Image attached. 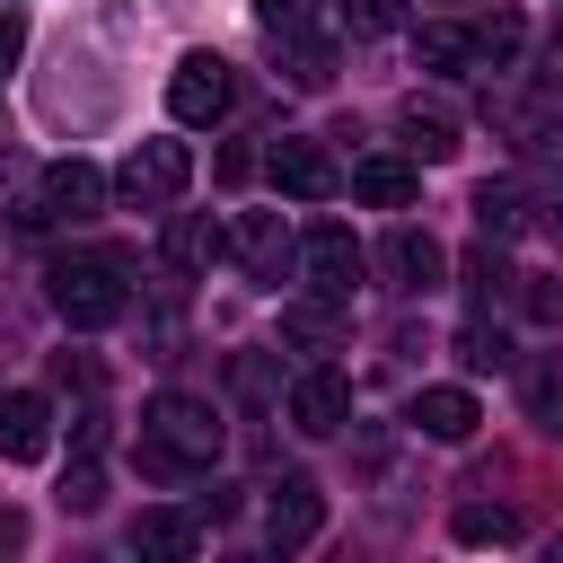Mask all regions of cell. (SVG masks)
I'll return each mask as SVG.
<instances>
[{
  "instance_id": "6da1fadb",
  "label": "cell",
  "mask_w": 563,
  "mask_h": 563,
  "mask_svg": "<svg viewBox=\"0 0 563 563\" xmlns=\"http://www.w3.org/2000/svg\"><path fill=\"white\" fill-rule=\"evenodd\" d=\"M220 440H229V422H220L202 396H158V405L141 413V466H150V475H194V466L220 457Z\"/></svg>"
},
{
  "instance_id": "7a4b0ae2",
  "label": "cell",
  "mask_w": 563,
  "mask_h": 563,
  "mask_svg": "<svg viewBox=\"0 0 563 563\" xmlns=\"http://www.w3.org/2000/svg\"><path fill=\"white\" fill-rule=\"evenodd\" d=\"M44 299L62 308V325H114L123 308H132V290H123V255H62L53 273H44Z\"/></svg>"
},
{
  "instance_id": "3957f363",
  "label": "cell",
  "mask_w": 563,
  "mask_h": 563,
  "mask_svg": "<svg viewBox=\"0 0 563 563\" xmlns=\"http://www.w3.org/2000/svg\"><path fill=\"white\" fill-rule=\"evenodd\" d=\"M185 176H194V150H185V141H132L123 167H114V194L141 202V211H158V202L185 194Z\"/></svg>"
},
{
  "instance_id": "277c9868",
  "label": "cell",
  "mask_w": 563,
  "mask_h": 563,
  "mask_svg": "<svg viewBox=\"0 0 563 563\" xmlns=\"http://www.w3.org/2000/svg\"><path fill=\"white\" fill-rule=\"evenodd\" d=\"M229 97H238V79H229L220 53H185V62L167 70V114H176V123H220Z\"/></svg>"
},
{
  "instance_id": "5b68a950",
  "label": "cell",
  "mask_w": 563,
  "mask_h": 563,
  "mask_svg": "<svg viewBox=\"0 0 563 563\" xmlns=\"http://www.w3.org/2000/svg\"><path fill=\"white\" fill-rule=\"evenodd\" d=\"M114 185L88 167V158H53L44 167V185H35V202L18 211V220H97V202H106Z\"/></svg>"
},
{
  "instance_id": "8992f818",
  "label": "cell",
  "mask_w": 563,
  "mask_h": 563,
  "mask_svg": "<svg viewBox=\"0 0 563 563\" xmlns=\"http://www.w3.org/2000/svg\"><path fill=\"white\" fill-rule=\"evenodd\" d=\"M299 273H308V290H325V299H352L361 290V273H369V255L352 246V229H308L299 238Z\"/></svg>"
},
{
  "instance_id": "52a82bcc",
  "label": "cell",
  "mask_w": 563,
  "mask_h": 563,
  "mask_svg": "<svg viewBox=\"0 0 563 563\" xmlns=\"http://www.w3.org/2000/svg\"><path fill=\"white\" fill-rule=\"evenodd\" d=\"M273 501H264V537L282 545V554H299V545H317V528H325V493H317V475H282V484H264Z\"/></svg>"
},
{
  "instance_id": "ba28073f",
  "label": "cell",
  "mask_w": 563,
  "mask_h": 563,
  "mask_svg": "<svg viewBox=\"0 0 563 563\" xmlns=\"http://www.w3.org/2000/svg\"><path fill=\"white\" fill-rule=\"evenodd\" d=\"M378 273H387V290H440L449 255H440V238H431V229L396 220V229L378 238Z\"/></svg>"
},
{
  "instance_id": "9c48e42d",
  "label": "cell",
  "mask_w": 563,
  "mask_h": 563,
  "mask_svg": "<svg viewBox=\"0 0 563 563\" xmlns=\"http://www.w3.org/2000/svg\"><path fill=\"white\" fill-rule=\"evenodd\" d=\"M352 422V387L325 369V361H308L299 378H290V431H308V440H334Z\"/></svg>"
},
{
  "instance_id": "30bf717a",
  "label": "cell",
  "mask_w": 563,
  "mask_h": 563,
  "mask_svg": "<svg viewBox=\"0 0 563 563\" xmlns=\"http://www.w3.org/2000/svg\"><path fill=\"white\" fill-rule=\"evenodd\" d=\"M264 167H273V185H282L290 202H334V194H343V167H334L317 141H290V132H282Z\"/></svg>"
},
{
  "instance_id": "8fae6325",
  "label": "cell",
  "mask_w": 563,
  "mask_h": 563,
  "mask_svg": "<svg viewBox=\"0 0 563 563\" xmlns=\"http://www.w3.org/2000/svg\"><path fill=\"white\" fill-rule=\"evenodd\" d=\"M229 255L246 264V282H282V273L299 264V246H290L282 211H238V229H229Z\"/></svg>"
},
{
  "instance_id": "7c38bea8",
  "label": "cell",
  "mask_w": 563,
  "mask_h": 563,
  "mask_svg": "<svg viewBox=\"0 0 563 563\" xmlns=\"http://www.w3.org/2000/svg\"><path fill=\"white\" fill-rule=\"evenodd\" d=\"M44 449H53V405H44L35 387H9V396H0V457H9V466H35Z\"/></svg>"
},
{
  "instance_id": "4fadbf2b",
  "label": "cell",
  "mask_w": 563,
  "mask_h": 563,
  "mask_svg": "<svg viewBox=\"0 0 563 563\" xmlns=\"http://www.w3.org/2000/svg\"><path fill=\"white\" fill-rule=\"evenodd\" d=\"M501 132H510V150H554L563 141V88L537 79L528 97H501Z\"/></svg>"
},
{
  "instance_id": "5bb4252c",
  "label": "cell",
  "mask_w": 563,
  "mask_h": 563,
  "mask_svg": "<svg viewBox=\"0 0 563 563\" xmlns=\"http://www.w3.org/2000/svg\"><path fill=\"white\" fill-rule=\"evenodd\" d=\"M343 334H352V325H343V299H325V290H317V299H290V308H282V343H290V352H308V361L343 352Z\"/></svg>"
},
{
  "instance_id": "9a60e30c",
  "label": "cell",
  "mask_w": 563,
  "mask_h": 563,
  "mask_svg": "<svg viewBox=\"0 0 563 563\" xmlns=\"http://www.w3.org/2000/svg\"><path fill=\"white\" fill-rule=\"evenodd\" d=\"M396 132H405L413 158H457V114H449L440 97H405V106H396Z\"/></svg>"
},
{
  "instance_id": "2e32d148",
  "label": "cell",
  "mask_w": 563,
  "mask_h": 563,
  "mask_svg": "<svg viewBox=\"0 0 563 563\" xmlns=\"http://www.w3.org/2000/svg\"><path fill=\"white\" fill-rule=\"evenodd\" d=\"M220 255H229V229H220L211 211H176V220H167V264H176V273H211Z\"/></svg>"
},
{
  "instance_id": "e0dca14e",
  "label": "cell",
  "mask_w": 563,
  "mask_h": 563,
  "mask_svg": "<svg viewBox=\"0 0 563 563\" xmlns=\"http://www.w3.org/2000/svg\"><path fill=\"white\" fill-rule=\"evenodd\" d=\"M475 422H484V413H475L466 387H422V396H413V431H422V440H449V449H457V440H475Z\"/></svg>"
},
{
  "instance_id": "ac0fdd59",
  "label": "cell",
  "mask_w": 563,
  "mask_h": 563,
  "mask_svg": "<svg viewBox=\"0 0 563 563\" xmlns=\"http://www.w3.org/2000/svg\"><path fill=\"white\" fill-rule=\"evenodd\" d=\"M343 185H352V194H361L369 211H405V202L422 194V176H413V158H361V167H352Z\"/></svg>"
},
{
  "instance_id": "d6986e66",
  "label": "cell",
  "mask_w": 563,
  "mask_h": 563,
  "mask_svg": "<svg viewBox=\"0 0 563 563\" xmlns=\"http://www.w3.org/2000/svg\"><path fill=\"white\" fill-rule=\"evenodd\" d=\"M449 537H457V545H510V537H519V510H510V501H457V510H449Z\"/></svg>"
},
{
  "instance_id": "ffe728a7",
  "label": "cell",
  "mask_w": 563,
  "mask_h": 563,
  "mask_svg": "<svg viewBox=\"0 0 563 563\" xmlns=\"http://www.w3.org/2000/svg\"><path fill=\"white\" fill-rule=\"evenodd\" d=\"M519 396H528V422H537V431H563V352H545V361H528V378H519Z\"/></svg>"
},
{
  "instance_id": "44dd1931",
  "label": "cell",
  "mask_w": 563,
  "mask_h": 563,
  "mask_svg": "<svg viewBox=\"0 0 563 563\" xmlns=\"http://www.w3.org/2000/svg\"><path fill=\"white\" fill-rule=\"evenodd\" d=\"M132 545L158 554V563H185V554H194V519H176V510H141V519H132Z\"/></svg>"
},
{
  "instance_id": "7402d4cb",
  "label": "cell",
  "mask_w": 563,
  "mask_h": 563,
  "mask_svg": "<svg viewBox=\"0 0 563 563\" xmlns=\"http://www.w3.org/2000/svg\"><path fill=\"white\" fill-rule=\"evenodd\" d=\"M475 229L484 238H519L528 229V194L519 185H475Z\"/></svg>"
},
{
  "instance_id": "603a6c76",
  "label": "cell",
  "mask_w": 563,
  "mask_h": 563,
  "mask_svg": "<svg viewBox=\"0 0 563 563\" xmlns=\"http://www.w3.org/2000/svg\"><path fill=\"white\" fill-rule=\"evenodd\" d=\"M519 44H528L519 9H493V18L475 26V62H484V70H510V62H519Z\"/></svg>"
},
{
  "instance_id": "cb8c5ba5",
  "label": "cell",
  "mask_w": 563,
  "mask_h": 563,
  "mask_svg": "<svg viewBox=\"0 0 563 563\" xmlns=\"http://www.w3.org/2000/svg\"><path fill=\"white\" fill-rule=\"evenodd\" d=\"M413 53H422V70H466L475 62V26H422Z\"/></svg>"
},
{
  "instance_id": "d4e9b609",
  "label": "cell",
  "mask_w": 563,
  "mask_h": 563,
  "mask_svg": "<svg viewBox=\"0 0 563 563\" xmlns=\"http://www.w3.org/2000/svg\"><path fill=\"white\" fill-rule=\"evenodd\" d=\"M457 273H466V299H510V290H519V273L501 264V246H493V238H484V246H475Z\"/></svg>"
},
{
  "instance_id": "484cf974",
  "label": "cell",
  "mask_w": 563,
  "mask_h": 563,
  "mask_svg": "<svg viewBox=\"0 0 563 563\" xmlns=\"http://www.w3.org/2000/svg\"><path fill=\"white\" fill-rule=\"evenodd\" d=\"M457 361H466V369H501V361H510V343H501V325H484V317H466V325H457Z\"/></svg>"
},
{
  "instance_id": "4316f807",
  "label": "cell",
  "mask_w": 563,
  "mask_h": 563,
  "mask_svg": "<svg viewBox=\"0 0 563 563\" xmlns=\"http://www.w3.org/2000/svg\"><path fill=\"white\" fill-rule=\"evenodd\" d=\"M325 79H334V44L325 35H299L290 44V88H325Z\"/></svg>"
},
{
  "instance_id": "83f0119b",
  "label": "cell",
  "mask_w": 563,
  "mask_h": 563,
  "mask_svg": "<svg viewBox=\"0 0 563 563\" xmlns=\"http://www.w3.org/2000/svg\"><path fill=\"white\" fill-rule=\"evenodd\" d=\"M334 9H343L352 35H396L405 26V0H334Z\"/></svg>"
},
{
  "instance_id": "f1b7e54d",
  "label": "cell",
  "mask_w": 563,
  "mask_h": 563,
  "mask_svg": "<svg viewBox=\"0 0 563 563\" xmlns=\"http://www.w3.org/2000/svg\"><path fill=\"white\" fill-rule=\"evenodd\" d=\"M97 501H106V475H97V457H79L62 475V510H97Z\"/></svg>"
},
{
  "instance_id": "f546056e",
  "label": "cell",
  "mask_w": 563,
  "mask_h": 563,
  "mask_svg": "<svg viewBox=\"0 0 563 563\" xmlns=\"http://www.w3.org/2000/svg\"><path fill=\"white\" fill-rule=\"evenodd\" d=\"M255 26L264 35H299L308 26V0H255Z\"/></svg>"
},
{
  "instance_id": "4dcf8cb0",
  "label": "cell",
  "mask_w": 563,
  "mask_h": 563,
  "mask_svg": "<svg viewBox=\"0 0 563 563\" xmlns=\"http://www.w3.org/2000/svg\"><path fill=\"white\" fill-rule=\"evenodd\" d=\"M53 378H62V387H97V361H88V352H53Z\"/></svg>"
},
{
  "instance_id": "1f68e13d",
  "label": "cell",
  "mask_w": 563,
  "mask_h": 563,
  "mask_svg": "<svg viewBox=\"0 0 563 563\" xmlns=\"http://www.w3.org/2000/svg\"><path fill=\"white\" fill-rule=\"evenodd\" d=\"M519 308H528V317H563V290H554V282H519Z\"/></svg>"
},
{
  "instance_id": "d6a6232c",
  "label": "cell",
  "mask_w": 563,
  "mask_h": 563,
  "mask_svg": "<svg viewBox=\"0 0 563 563\" xmlns=\"http://www.w3.org/2000/svg\"><path fill=\"white\" fill-rule=\"evenodd\" d=\"M246 176H255V150L229 141V150H220V185H246Z\"/></svg>"
},
{
  "instance_id": "836d02e7",
  "label": "cell",
  "mask_w": 563,
  "mask_h": 563,
  "mask_svg": "<svg viewBox=\"0 0 563 563\" xmlns=\"http://www.w3.org/2000/svg\"><path fill=\"white\" fill-rule=\"evenodd\" d=\"M18 53H26V18H18V9H0V70H9Z\"/></svg>"
},
{
  "instance_id": "e575fe53",
  "label": "cell",
  "mask_w": 563,
  "mask_h": 563,
  "mask_svg": "<svg viewBox=\"0 0 563 563\" xmlns=\"http://www.w3.org/2000/svg\"><path fill=\"white\" fill-rule=\"evenodd\" d=\"M26 545V510H0V554H18Z\"/></svg>"
},
{
  "instance_id": "d590c367",
  "label": "cell",
  "mask_w": 563,
  "mask_h": 563,
  "mask_svg": "<svg viewBox=\"0 0 563 563\" xmlns=\"http://www.w3.org/2000/svg\"><path fill=\"white\" fill-rule=\"evenodd\" d=\"M545 229H554V238H563V185H554V194H545Z\"/></svg>"
},
{
  "instance_id": "8d00e7d4",
  "label": "cell",
  "mask_w": 563,
  "mask_h": 563,
  "mask_svg": "<svg viewBox=\"0 0 563 563\" xmlns=\"http://www.w3.org/2000/svg\"><path fill=\"white\" fill-rule=\"evenodd\" d=\"M554 563H563V537H554Z\"/></svg>"
}]
</instances>
